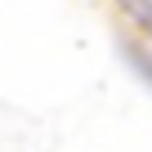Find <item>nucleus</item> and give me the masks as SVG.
Listing matches in <instances>:
<instances>
[{
  "mask_svg": "<svg viewBox=\"0 0 152 152\" xmlns=\"http://www.w3.org/2000/svg\"><path fill=\"white\" fill-rule=\"evenodd\" d=\"M130 5H134V9L143 14V18H152V5H148V0H130Z\"/></svg>",
  "mask_w": 152,
  "mask_h": 152,
  "instance_id": "f257e3e1",
  "label": "nucleus"
}]
</instances>
